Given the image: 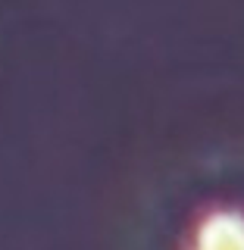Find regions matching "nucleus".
I'll return each mask as SVG.
<instances>
[{"instance_id": "1", "label": "nucleus", "mask_w": 244, "mask_h": 250, "mask_svg": "<svg viewBox=\"0 0 244 250\" xmlns=\"http://www.w3.org/2000/svg\"><path fill=\"white\" fill-rule=\"evenodd\" d=\"M194 250H244V213L213 209L194 231Z\"/></svg>"}]
</instances>
